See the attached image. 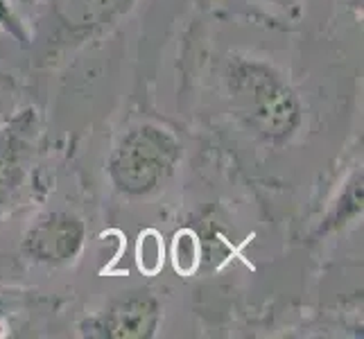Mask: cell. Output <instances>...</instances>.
<instances>
[{"instance_id":"obj_1","label":"cell","mask_w":364,"mask_h":339,"mask_svg":"<svg viewBox=\"0 0 364 339\" xmlns=\"http://www.w3.org/2000/svg\"><path fill=\"white\" fill-rule=\"evenodd\" d=\"M222 82L233 118L258 143L283 147L304 124L296 89L269 61L233 53L224 64Z\"/></svg>"},{"instance_id":"obj_2","label":"cell","mask_w":364,"mask_h":339,"mask_svg":"<svg viewBox=\"0 0 364 339\" xmlns=\"http://www.w3.org/2000/svg\"><path fill=\"white\" fill-rule=\"evenodd\" d=\"M181 161V143L156 122H138L124 131L107 158V177L124 197L161 190Z\"/></svg>"},{"instance_id":"obj_3","label":"cell","mask_w":364,"mask_h":339,"mask_svg":"<svg viewBox=\"0 0 364 339\" xmlns=\"http://www.w3.org/2000/svg\"><path fill=\"white\" fill-rule=\"evenodd\" d=\"M41 41L53 48H75L107 32L136 5V0H43Z\"/></svg>"},{"instance_id":"obj_4","label":"cell","mask_w":364,"mask_h":339,"mask_svg":"<svg viewBox=\"0 0 364 339\" xmlns=\"http://www.w3.org/2000/svg\"><path fill=\"white\" fill-rule=\"evenodd\" d=\"M161 319L163 303L156 292L138 287L107 301L102 310L80 323V333L97 339H149L156 335Z\"/></svg>"},{"instance_id":"obj_5","label":"cell","mask_w":364,"mask_h":339,"mask_svg":"<svg viewBox=\"0 0 364 339\" xmlns=\"http://www.w3.org/2000/svg\"><path fill=\"white\" fill-rule=\"evenodd\" d=\"M86 242V224L70 210L41 212L21 237V254L34 265L66 267L80 258Z\"/></svg>"},{"instance_id":"obj_6","label":"cell","mask_w":364,"mask_h":339,"mask_svg":"<svg viewBox=\"0 0 364 339\" xmlns=\"http://www.w3.org/2000/svg\"><path fill=\"white\" fill-rule=\"evenodd\" d=\"M39 118L34 109H23L0 124V206L7 204L28 177L36 154Z\"/></svg>"},{"instance_id":"obj_7","label":"cell","mask_w":364,"mask_h":339,"mask_svg":"<svg viewBox=\"0 0 364 339\" xmlns=\"http://www.w3.org/2000/svg\"><path fill=\"white\" fill-rule=\"evenodd\" d=\"M360 212H362V170L355 172L353 177L346 181L342 199L335 204V208L331 210V215L326 217L319 233H328L333 229H340V226L353 222Z\"/></svg>"},{"instance_id":"obj_8","label":"cell","mask_w":364,"mask_h":339,"mask_svg":"<svg viewBox=\"0 0 364 339\" xmlns=\"http://www.w3.org/2000/svg\"><path fill=\"white\" fill-rule=\"evenodd\" d=\"M0 30L11 34L21 45H30V32L25 30V23L18 14L16 5L11 0H0Z\"/></svg>"},{"instance_id":"obj_9","label":"cell","mask_w":364,"mask_h":339,"mask_svg":"<svg viewBox=\"0 0 364 339\" xmlns=\"http://www.w3.org/2000/svg\"><path fill=\"white\" fill-rule=\"evenodd\" d=\"M197 244L191 242V249L186 247V231L174 237V267L183 274H191L197 265Z\"/></svg>"},{"instance_id":"obj_10","label":"cell","mask_w":364,"mask_h":339,"mask_svg":"<svg viewBox=\"0 0 364 339\" xmlns=\"http://www.w3.org/2000/svg\"><path fill=\"white\" fill-rule=\"evenodd\" d=\"M265 3L274 5V7H279L281 11H285V14H290V16H299V0H265Z\"/></svg>"},{"instance_id":"obj_11","label":"cell","mask_w":364,"mask_h":339,"mask_svg":"<svg viewBox=\"0 0 364 339\" xmlns=\"http://www.w3.org/2000/svg\"><path fill=\"white\" fill-rule=\"evenodd\" d=\"M14 5H18V7H23V9H32V7H36V5H41L43 0H11Z\"/></svg>"},{"instance_id":"obj_12","label":"cell","mask_w":364,"mask_h":339,"mask_svg":"<svg viewBox=\"0 0 364 339\" xmlns=\"http://www.w3.org/2000/svg\"><path fill=\"white\" fill-rule=\"evenodd\" d=\"M3 89H5V77H3V75H0V95H3V93H5Z\"/></svg>"}]
</instances>
